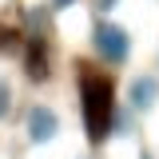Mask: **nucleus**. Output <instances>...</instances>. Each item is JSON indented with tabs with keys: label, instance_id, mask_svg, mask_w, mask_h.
I'll list each match as a JSON object with an SVG mask.
<instances>
[{
	"label": "nucleus",
	"instance_id": "1",
	"mask_svg": "<svg viewBox=\"0 0 159 159\" xmlns=\"http://www.w3.org/2000/svg\"><path fill=\"white\" fill-rule=\"evenodd\" d=\"M80 107H84V131L92 143H103L111 135V116H116V88L111 80L80 68Z\"/></svg>",
	"mask_w": 159,
	"mask_h": 159
},
{
	"label": "nucleus",
	"instance_id": "2",
	"mask_svg": "<svg viewBox=\"0 0 159 159\" xmlns=\"http://www.w3.org/2000/svg\"><path fill=\"white\" fill-rule=\"evenodd\" d=\"M92 44H96V56L103 60V64H111V68L127 64V56H131V32H127L123 24H116V20H107V16L96 20Z\"/></svg>",
	"mask_w": 159,
	"mask_h": 159
},
{
	"label": "nucleus",
	"instance_id": "3",
	"mask_svg": "<svg viewBox=\"0 0 159 159\" xmlns=\"http://www.w3.org/2000/svg\"><path fill=\"white\" fill-rule=\"evenodd\" d=\"M60 135V111L56 107H48V103H32L28 107V139L44 147V143H52Z\"/></svg>",
	"mask_w": 159,
	"mask_h": 159
},
{
	"label": "nucleus",
	"instance_id": "4",
	"mask_svg": "<svg viewBox=\"0 0 159 159\" xmlns=\"http://www.w3.org/2000/svg\"><path fill=\"white\" fill-rule=\"evenodd\" d=\"M159 103V76H147V72H139L131 84H127V107L143 116V111H151Z\"/></svg>",
	"mask_w": 159,
	"mask_h": 159
},
{
	"label": "nucleus",
	"instance_id": "5",
	"mask_svg": "<svg viewBox=\"0 0 159 159\" xmlns=\"http://www.w3.org/2000/svg\"><path fill=\"white\" fill-rule=\"evenodd\" d=\"M24 68H28V80H32V84H44V80H48L52 64H48V48H44L40 40H32V48H28V56H24Z\"/></svg>",
	"mask_w": 159,
	"mask_h": 159
},
{
	"label": "nucleus",
	"instance_id": "6",
	"mask_svg": "<svg viewBox=\"0 0 159 159\" xmlns=\"http://www.w3.org/2000/svg\"><path fill=\"white\" fill-rule=\"evenodd\" d=\"M8 107H12V88H8V80L0 76V119L8 116Z\"/></svg>",
	"mask_w": 159,
	"mask_h": 159
},
{
	"label": "nucleus",
	"instance_id": "7",
	"mask_svg": "<svg viewBox=\"0 0 159 159\" xmlns=\"http://www.w3.org/2000/svg\"><path fill=\"white\" fill-rule=\"evenodd\" d=\"M116 4H119V0H96V12H111Z\"/></svg>",
	"mask_w": 159,
	"mask_h": 159
},
{
	"label": "nucleus",
	"instance_id": "8",
	"mask_svg": "<svg viewBox=\"0 0 159 159\" xmlns=\"http://www.w3.org/2000/svg\"><path fill=\"white\" fill-rule=\"evenodd\" d=\"M139 159H155V155H151V151H143V155H139Z\"/></svg>",
	"mask_w": 159,
	"mask_h": 159
},
{
	"label": "nucleus",
	"instance_id": "9",
	"mask_svg": "<svg viewBox=\"0 0 159 159\" xmlns=\"http://www.w3.org/2000/svg\"><path fill=\"white\" fill-rule=\"evenodd\" d=\"M56 4H60V8H64V4H72V0H56Z\"/></svg>",
	"mask_w": 159,
	"mask_h": 159
}]
</instances>
